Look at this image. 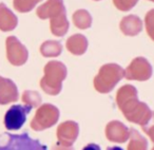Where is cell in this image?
Masks as SVG:
<instances>
[{
    "instance_id": "6da1fadb",
    "label": "cell",
    "mask_w": 154,
    "mask_h": 150,
    "mask_svg": "<svg viewBox=\"0 0 154 150\" xmlns=\"http://www.w3.org/2000/svg\"><path fill=\"white\" fill-rule=\"evenodd\" d=\"M117 106L127 120L139 125H146L152 117V112L146 104L138 101L137 90L131 85H126L116 95Z\"/></svg>"
},
{
    "instance_id": "7a4b0ae2",
    "label": "cell",
    "mask_w": 154,
    "mask_h": 150,
    "mask_svg": "<svg viewBox=\"0 0 154 150\" xmlns=\"http://www.w3.org/2000/svg\"><path fill=\"white\" fill-rule=\"evenodd\" d=\"M36 14L40 19H50V28L53 35L62 37L68 33L69 23L63 0H48L37 8Z\"/></svg>"
},
{
    "instance_id": "3957f363",
    "label": "cell",
    "mask_w": 154,
    "mask_h": 150,
    "mask_svg": "<svg viewBox=\"0 0 154 150\" xmlns=\"http://www.w3.org/2000/svg\"><path fill=\"white\" fill-rule=\"evenodd\" d=\"M66 77V67L57 60L49 61L45 67V76L40 87L49 95H57L61 91L62 82Z\"/></svg>"
},
{
    "instance_id": "277c9868",
    "label": "cell",
    "mask_w": 154,
    "mask_h": 150,
    "mask_svg": "<svg viewBox=\"0 0 154 150\" xmlns=\"http://www.w3.org/2000/svg\"><path fill=\"white\" fill-rule=\"evenodd\" d=\"M125 76V71L116 64H107L94 78V87L99 93H109Z\"/></svg>"
},
{
    "instance_id": "5b68a950",
    "label": "cell",
    "mask_w": 154,
    "mask_h": 150,
    "mask_svg": "<svg viewBox=\"0 0 154 150\" xmlns=\"http://www.w3.org/2000/svg\"><path fill=\"white\" fill-rule=\"evenodd\" d=\"M0 150H48L39 141L28 133L21 134H0Z\"/></svg>"
},
{
    "instance_id": "8992f818",
    "label": "cell",
    "mask_w": 154,
    "mask_h": 150,
    "mask_svg": "<svg viewBox=\"0 0 154 150\" xmlns=\"http://www.w3.org/2000/svg\"><path fill=\"white\" fill-rule=\"evenodd\" d=\"M59 117V110L50 104H45L37 110L34 118L31 122V127L34 130H43L55 125Z\"/></svg>"
},
{
    "instance_id": "52a82bcc",
    "label": "cell",
    "mask_w": 154,
    "mask_h": 150,
    "mask_svg": "<svg viewBox=\"0 0 154 150\" xmlns=\"http://www.w3.org/2000/svg\"><path fill=\"white\" fill-rule=\"evenodd\" d=\"M125 76L130 80H148L152 76V67L143 57H136L125 71Z\"/></svg>"
},
{
    "instance_id": "ba28073f",
    "label": "cell",
    "mask_w": 154,
    "mask_h": 150,
    "mask_svg": "<svg viewBox=\"0 0 154 150\" xmlns=\"http://www.w3.org/2000/svg\"><path fill=\"white\" fill-rule=\"evenodd\" d=\"M8 60L13 66H22L29 58L28 49L15 36H9L5 41Z\"/></svg>"
},
{
    "instance_id": "9c48e42d",
    "label": "cell",
    "mask_w": 154,
    "mask_h": 150,
    "mask_svg": "<svg viewBox=\"0 0 154 150\" xmlns=\"http://www.w3.org/2000/svg\"><path fill=\"white\" fill-rule=\"evenodd\" d=\"M32 107L28 105H14L5 115V126L8 130H18L26 123V115L31 112Z\"/></svg>"
},
{
    "instance_id": "30bf717a",
    "label": "cell",
    "mask_w": 154,
    "mask_h": 150,
    "mask_svg": "<svg viewBox=\"0 0 154 150\" xmlns=\"http://www.w3.org/2000/svg\"><path fill=\"white\" fill-rule=\"evenodd\" d=\"M78 134V125L74 122H64L58 127L57 136L63 146H71Z\"/></svg>"
},
{
    "instance_id": "8fae6325",
    "label": "cell",
    "mask_w": 154,
    "mask_h": 150,
    "mask_svg": "<svg viewBox=\"0 0 154 150\" xmlns=\"http://www.w3.org/2000/svg\"><path fill=\"white\" fill-rule=\"evenodd\" d=\"M18 99V90L13 80L0 76V105H7Z\"/></svg>"
},
{
    "instance_id": "7c38bea8",
    "label": "cell",
    "mask_w": 154,
    "mask_h": 150,
    "mask_svg": "<svg viewBox=\"0 0 154 150\" xmlns=\"http://www.w3.org/2000/svg\"><path fill=\"white\" fill-rule=\"evenodd\" d=\"M119 29L126 36H136L143 30V22L136 15H128L122 19Z\"/></svg>"
},
{
    "instance_id": "4fadbf2b",
    "label": "cell",
    "mask_w": 154,
    "mask_h": 150,
    "mask_svg": "<svg viewBox=\"0 0 154 150\" xmlns=\"http://www.w3.org/2000/svg\"><path fill=\"white\" fill-rule=\"evenodd\" d=\"M106 133H107L108 139L112 142H118V143H124L129 137L128 128L117 120H113L108 124Z\"/></svg>"
},
{
    "instance_id": "5bb4252c",
    "label": "cell",
    "mask_w": 154,
    "mask_h": 150,
    "mask_svg": "<svg viewBox=\"0 0 154 150\" xmlns=\"http://www.w3.org/2000/svg\"><path fill=\"white\" fill-rule=\"evenodd\" d=\"M18 24V18L5 3H0V31L11 32Z\"/></svg>"
},
{
    "instance_id": "9a60e30c",
    "label": "cell",
    "mask_w": 154,
    "mask_h": 150,
    "mask_svg": "<svg viewBox=\"0 0 154 150\" xmlns=\"http://www.w3.org/2000/svg\"><path fill=\"white\" fill-rule=\"evenodd\" d=\"M66 49L74 55H82L88 49V39L82 34H74L66 39Z\"/></svg>"
},
{
    "instance_id": "2e32d148",
    "label": "cell",
    "mask_w": 154,
    "mask_h": 150,
    "mask_svg": "<svg viewBox=\"0 0 154 150\" xmlns=\"http://www.w3.org/2000/svg\"><path fill=\"white\" fill-rule=\"evenodd\" d=\"M61 52L62 45L57 40H47L40 45V53L45 57H57Z\"/></svg>"
},
{
    "instance_id": "e0dca14e",
    "label": "cell",
    "mask_w": 154,
    "mask_h": 150,
    "mask_svg": "<svg viewBox=\"0 0 154 150\" xmlns=\"http://www.w3.org/2000/svg\"><path fill=\"white\" fill-rule=\"evenodd\" d=\"M73 22L80 30H87L92 26V16L87 10H78L73 14Z\"/></svg>"
},
{
    "instance_id": "ac0fdd59",
    "label": "cell",
    "mask_w": 154,
    "mask_h": 150,
    "mask_svg": "<svg viewBox=\"0 0 154 150\" xmlns=\"http://www.w3.org/2000/svg\"><path fill=\"white\" fill-rule=\"evenodd\" d=\"M129 136H131V144L128 150H147V142L136 130L130 129Z\"/></svg>"
},
{
    "instance_id": "d6986e66",
    "label": "cell",
    "mask_w": 154,
    "mask_h": 150,
    "mask_svg": "<svg viewBox=\"0 0 154 150\" xmlns=\"http://www.w3.org/2000/svg\"><path fill=\"white\" fill-rule=\"evenodd\" d=\"M41 0H13L14 9L19 13L31 12Z\"/></svg>"
},
{
    "instance_id": "ffe728a7",
    "label": "cell",
    "mask_w": 154,
    "mask_h": 150,
    "mask_svg": "<svg viewBox=\"0 0 154 150\" xmlns=\"http://www.w3.org/2000/svg\"><path fill=\"white\" fill-rule=\"evenodd\" d=\"M22 101L30 107H38L41 104V96L36 91H24L22 95Z\"/></svg>"
},
{
    "instance_id": "44dd1931",
    "label": "cell",
    "mask_w": 154,
    "mask_h": 150,
    "mask_svg": "<svg viewBox=\"0 0 154 150\" xmlns=\"http://www.w3.org/2000/svg\"><path fill=\"white\" fill-rule=\"evenodd\" d=\"M138 1L139 0H113V3L116 9H118L119 11L128 12L132 10ZM149 1H154V0H149Z\"/></svg>"
},
{
    "instance_id": "7402d4cb",
    "label": "cell",
    "mask_w": 154,
    "mask_h": 150,
    "mask_svg": "<svg viewBox=\"0 0 154 150\" xmlns=\"http://www.w3.org/2000/svg\"><path fill=\"white\" fill-rule=\"evenodd\" d=\"M152 15H153V11H150L147 15V18H146V23H147V28H148V33L149 35L151 36L152 38V30H151V27H152Z\"/></svg>"
},
{
    "instance_id": "603a6c76",
    "label": "cell",
    "mask_w": 154,
    "mask_h": 150,
    "mask_svg": "<svg viewBox=\"0 0 154 150\" xmlns=\"http://www.w3.org/2000/svg\"><path fill=\"white\" fill-rule=\"evenodd\" d=\"M82 150H101V149H100V147H99L98 145L91 143V144H89V145H87Z\"/></svg>"
},
{
    "instance_id": "cb8c5ba5",
    "label": "cell",
    "mask_w": 154,
    "mask_h": 150,
    "mask_svg": "<svg viewBox=\"0 0 154 150\" xmlns=\"http://www.w3.org/2000/svg\"><path fill=\"white\" fill-rule=\"evenodd\" d=\"M107 150H124L122 148L118 147V146H112V147H109Z\"/></svg>"
},
{
    "instance_id": "d4e9b609",
    "label": "cell",
    "mask_w": 154,
    "mask_h": 150,
    "mask_svg": "<svg viewBox=\"0 0 154 150\" xmlns=\"http://www.w3.org/2000/svg\"><path fill=\"white\" fill-rule=\"evenodd\" d=\"M94 1H100V0H94Z\"/></svg>"
},
{
    "instance_id": "484cf974",
    "label": "cell",
    "mask_w": 154,
    "mask_h": 150,
    "mask_svg": "<svg viewBox=\"0 0 154 150\" xmlns=\"http://www.w3.org/2000/svg\"><path fill=\"white\" fill-rule=\"evenodd\" d=\"M72 150H73V149H72Z\"/></svg>"
}]
</instances>
